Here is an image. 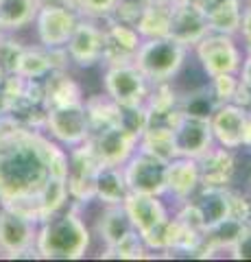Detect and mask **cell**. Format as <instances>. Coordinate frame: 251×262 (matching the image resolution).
<instances>
[{"label":"cell","mask_w":251,"mask_h":262,"mask_svg":"<svg viewBox=\"0 0 251 262\" xmlns=\"http://www.w3.org/2000/svg\"><path fill=\"white\" fill-rule=\"evenodd\" d=\"M37 225L35 221L0 203V253L7 258H35Z\"/></svg>","instance_id":"obj_8"},{"label":"cell","mask_w":251,"mask_h":262,"mask_svg":"<svg viewBox=\"0 0 251 262\" xmlns=\"http://www.w3.org/2000/svg\"><path fill=\"white\" fill-rule=\"evenodd\" d=\"M0 258H3V253H0Z\"/></svg>","instance_id":"obj_45"},{"label":"cell","mask_w":251,"mask_h":262,"mask_svg":"<svg viewBox=\"0 0 251 262\" xmlns=\"http://www.w3.org/2000/svg\"><path fill=\"white\" fill-rule=\"evenodd\" d=\"M87 118H90V127L92 131L107 127V125H116L118 122V103H114L107 94H94L83 98Z\"/></svg>","instance_id":"obj_32"},{"label":"cell","mask_w":251,"mask_h":262,"mask_svg":"<svg viewBox=\"0 0 251 262\" xmlns=\"http://www.w3.org/2000/svg\"><path fill=\"white\" fill-rule=\"evenodd\" d=\"M129 194V186L123 166H101L94 182V201L101 206H123Z\"/></svg>","instance_id":"obj_25"},{"label":"cell","mask_w":251,"mask_h":262,"mask_svg":"<svg viewBox=\"0 0 251 262\" xmlns=\"http://www.w3.org/2000/svg\"><path fill=\"white\" fill-rule=\"evenodd\" d=\"M138 149L153 155L157 160L171 162L177 155V146H175V138H173V127L171 125H149L142 131Z\"/></svg>","instance_id":"obj_29"},{"label":"cell","mask_w":251,"mask_h":262,"mask_svg":"<svg viewBox=\"0 0 251 262\" xmlns=\"http://www.w3.org/2000/svg\"><path fill=\"white\" fill-rule=\"evenodd\" d=\"M197 162L201 173V186L232 188V182L236 177V151L214 144Z\"/></svg>","instance_id":"obj_18"},{"label":"cell","mask_w":251,"mask_h":262,"mask_svg":"<svg viewBox=\"0 0 251 262\" xmlns=\"http://www.w3.org/2000/svg\"><path fill=\"white\" fill-rule=\"evenodd\" d=\"M171 7L173 0H149L142 3L140 15L133 27L142 35V39L149 37H168V22H171Z\"/></svg>","instance_id":"obj_27"},{"label":"cell","mask_w":251,"mask_h":262,"mask_svg":"<svg viewBox=\"0 0 251 262\" xmlns=\"http://www.w3.org/2000/svg\"><path fill=\"white\" fill-rule=\"evenodd\" d=\"M5 77H7V75H5V72H3V70H0V90H3V83H5Z\"/></svg>","instance_id":"obj_40"},{"label":"cell","mask_w":251,"mask_h":262,"mask_svg":"<svg viewBox=\"0 0 251 262\" xmlns=\"http://www.w3.org/2000/svg\"><path fill=\"white\" fill-rule=\"evenodd\" d=\"M103 27V57L101 63L114 66L133 61L138 48L142 44V35L138 33L133 24L120 22L116 18H107Z\"/></svg>","instance_id":"obj_14"},{"label":"cell","mask_w":251,"mask_h":262,"mask_svg":"<svg viewBox=\"0 0 251 262\" xmlns=\"http://www.w3.org/2000/svg\"><path fill=\"white\" fill-rule=\"evenodd\" d=\"M210 33L206 7L192 0H173L168 37L179 42L186 48H192L201 37Z\"/></svg>","instance_id":"obj_11"},{"label":"cell","mask_w":251,"mask_h":262,"mask_svg":"<svg viewBox=\"0 0 251 262\" xmlns=\"http://www.w3.org/2000/svg\"><path fill=\"white\" fill-rule=\"evenodd\" d=\"M192 53L208 79L216 75H238L242 57H245L240 42L234 35L212 31L192 46Z\"/></svg>","instance_id":"obj_4"},{"label":"cell","mask_w":251,"mask_h":262,"mask_svg":"<svg viewBox=\"0 0 251 262\" xmlns=\"http://www.w3.org/2000/svg\"><path fill=\"white\" fill-rule=\"evenodd\" d=\"M201 188L199 162L194 158H181L168 162L166 166V194L173 196L177 203L188 201L190 196Z\"/></svg>","instance_id":"obj_19"},{"label":"cell","mask_w":251,"mask_h":262,"mask_svg":"<svg viewBox=\"0 0 251 262\" xmlns=\"http://www.w3.org/2000/svg\"><path fill=\"white\" fill-rule=\"evenodd\" d=\"M238 79H240V83L245 85L247 90H251V51H247L245 57H242L240 70H238Z\"/></svg>","instance_id":"obj_38"},{"label":"cell","mask_w":251,"mask_h":262,"mask_svg":"<svg viewBox=\"0 0 251 262\" xmlns=\"http://www.w3.org/2000/svg\"><path fill=\"white\" fill-rule=\"evenodd\" d=\"M37 0H0V33H18L33 24Z\"/></svg>","instance_id":"obj_28"},{"label":"cell","mask_w":251,"mask_h":262,"mask_svg":"<svg viewBox=\"0 0 251 262\" xmlns=\"http://www.w3.org/2000/svg\"><path fill=\"white\" fill-rule=\"evenodd\" d=\"M142 3H149V0H142Z\"/></svg>","instance_id":"obj_43"},{"label":"cell","mask_w":251,"mask_h":262,"mask_svg":"<svg viewBox=\"0 0 251 262\" xmlns=\"http://www.w3.org/2000/svg\"><path fill=\"white\" fill-rule=\"evenodd\" d=\"M99 168H101V164L96 160L90 142H83L79 146L68 149L66 186H68L70 201L77 203L79 208H83L90 201H94V182H96Z\"/></svg>","instance_id":"obj_7"},{"label":"cell","mask_w":251,"mask_h":262,"mask_svg":"<svg viewBox=\"0 0 251 262\" xmlns=\"http://www.w3.org/2000/svg\"><path fill=\"white\" fill-rule=\"evenodd\" d=\"M68 55L63 48H46L42 44L37 46H24L20 63H18V75L24 79H44L48 72L68 68Z\"/></svg>","instance_id":"obj_20"},{"label":"cell","mask_w":251,"mask_h":262,"mask_svg":"<svg viewBox=\"0 0 251 262\" xmlns=\"http://www.w3.org/2000/svg\"><path fill=\"white\" fill-rule=\"evenodd\" d=\"M249 112H251V105H249Z\"/></svg>","instance_id":"obj_44"},{"label":"cell","mask_w":251,"mask_h":262,"mask_svg":"<svg viewBox=\"0 0 251 262\" xmlns=\"http://www.w3.org/2000/svg\"><path fill=\"white\" fill-rule=\"evenodd\" d=\"M166 166L168 162L157 160L138 149L123 164V173L127 179L129 192L166 196Z\"/></svg>","instance_id":"obj_9"},{"label":"cell","mask_w":251,"mask_h":262,"mask_svg":"<svg viewBox=\"0 0 251 262\" xmlns=\"http://www.w3.org/2000/svg\"><path fill=\"white\" fill-rule=\"evenodd\" d=\"M249 232V227L242 221L227 216L221 223H216L212 227H208L203 232V247L199 251V258L214 256L216 251H234L238 247V243L245 238V234Z\"/></svg>","instance_id":"obj_22"},{"label":"cell","mask_w":251,"mask_h":262,"mask_svg":"<svg viewBox=\"0 0 251 262\" xmlns=\"http://www.w3.org/2000/svg\"><path fill=\"white\" fill-rule=\"evenodd\" d=\"M44 85V98L48 107H57V105H72L83 103V90L79 81L68 72V68L53 70L42 79Z\"/></svg>","instance_id":"obj_23"},{"label":"cell","mask_w":251,"mask_h":262,"mask_svg":"<svg viewBox=\"0 0 251 262\" xmlns=\"http://www.w3.org/2000/svg\"><path fill=\"white\" fill-rule=\"evenodd\" d=\"M92 245V232L81 216V208L68 201L66 208L37 225L35 258L81 260Z\"/></svg>","instance_id":"obj_2"},{"label":"cell","mask_w":251,"mask_h":262,"mask_svg":"<svg viewBox=\"0 0 251 262\" xmlns=\"http://www.w3.org/2000/svg\"><path fill=\"white\" fill-rule=\"evenodd\" d=\"M77 11L92 20H107L116 11L120 0H75Z\"/></svg>","instance_id":"obj_36"},{"label":"cell","mask_w":251,"mask_h":262,"mask_svg":"<svg viewBox=\"0 0 251 262\" xmlns=\"http://www.w3.org/2000/svg\"><path fill=\"white\" fill-rule=\"evenodd\" d=\"M238 85H240L238 75H216V77L208 79V88H210V92H212V96L218 101V105L234 103Z\"/></svg>","instance_id":"obj_35"},{"label":"cell","mask_w":251,"mask_h":262,"mask_svg":"<svg viewBox=\"0 0 251 262\" xmlns=\"http://www.w3.org/2000/svg\"><path fill=\"white\" fill-rule=\"evenodd\" d=\"M249 120V110L236 103H221L210 116V129L214 136V144L238 151L245 142V129Z\"/></svg>","instance_id":"obj_16"},{"label":"cell","mask_w":251,"mask_h":262,"mask_svg":"<svg viewBox=\"0 0 251 262\" xmlns=\"http://www.w3.org/2000/svg\"><path fill=\"white\" fill-rule=\"evenodd\" d=\"M188 201H190L192 210L197 212L199 223L203 225V229L221 223L223 219L232 216L230 188H208V186H201Z\"/></svg>","instance_id":"obj_21"},{"label":"cell","mask_w":251,"mask_h":262,"mask_svg":"<svg viewBox=\"0 0 251 262\" xmlns=\"http://www.w3.org/2000/svg\"><path fill=\"white\" fill-rule=\"evenodd\" d=\"M24 44L13 37V33H0V70L5 75H13L18 70Z\"/></svg>","instance_id":"obj_34"},{"label":"cell","mask_w":251,"mask_h":262,"mask_svg":"<svg viewBox=\"0 0 251 262\" xmlns=\"http://www.w3.org/2000/svg\"><path fill=\"white\" fill-rule=\"evenodd\" d=\"M94 232L99 236V241L105 245V249H107V247L118 245L120 241H125L135 229H133L123 206H103L101 214L96 216Z\"/></svg>","instance_id":"obj_24"},{"label":"cell","mask_w":251,"mask_h":262,"mask_svg":"<svg viewBox=\"0 0 251 262\" xmlns=\"http://www.w3.org/2000/svg\"><path fill=\"white\" fill-rule=\"evenodd\" d=\"M171 127H173L177 153L181 158L199 160L210 146H214V136H212V129H210V120L206 118H194V116L179 112Z\"/></svg>","instance_id":"obj_17"},{"label":"cell","mask_w":251,"mask_h":262,"mask_svg":"<svg viewBox=\"0 0 251 262\" xmlns=\"http://www.w3.org/2000/svg\"><path fill=\"white\" fill-rule=\"evenodd\" d=\"M68 175V149L44 129L0 114V203L33 196L51 177Z\"/></svg>","instance_id":"obj_1"},{"label":"cell","mask_w":251,"mask_h":262,"mask_svg":"<svg viewBox=\"0 0 251 262\" xmlns=\"http://www.w3.org/2000/svg\"><path fill=\"white\" fill-rule=\"evenodd\" d=\"M39 7H68V9H77L75 0H37Z\"/></svg>","instance_id":"obj_39"},{"label":"cell","mask_w":251,"mask_h":262,"mask_svg":"<svg viewBox=\"0 0 251 262\" xmlns=\"http://www.w3.org/2000/svg\"><path fill=\"white\" fill-rule=\"evenodd\" d=\"M123 208L127 212L129 221H131L133 229L142 236V241L149 238L153 232H157V229L171 219V212L164 206L162 196H155V194L129 192Z\"/></svg>","instance_id":"obj_15"},{"label":"cell","mask_w":251,"mask_h":262,"mask_svg":"<svg viewBox=\"0 0 251 262\" xmlns=\"http://www.w3.org/2000/svg\"><path fill=\"white\" fill-rule=\"evenodd\" d=\"M245 7H249V9H251V0H247V5Z\"/></svg>","instance_id":"obj_41"},{"label":"cell","mask_w":251,"mask_h":262,"mask_svg":"<svg viewBox=\"0 0 251 262\" xmlns=\"http://www.w3.org/2000/svg\"><path fill=\"white\" fill-rule=\"evenodd\" d=\"M249 190H251V182H249Z\"/></svg>","instance_id":"obj_42"},{"label":"cell","mask_w":251,"mask_h":262,"mask_svg":"<svg viewBox=\"0 0 251 262\" xmlns=\"http://www.w3.org/2000/svg\"><path fill=\"white\" fill-rule=\"evenodd\" d=\"M81 13L68 7H39L33 20L37 44L46 48H66Z\"/></svg>","instance_id":"obj_12"},{"label":"cell","mask_w":251,"mask_h":262,"mask_svg":"<svg viewBox=\"0 0 251 262\" xmlns=\"http://www.w3.org/2000/svg\"><path fill=\"white\" fill-rule=\"evenodd\" d=\"M87 142H90L101 166H123L138 151L140 138L116 122V125H107V127L92 131Z\"/></svg>","instance_id":"obj_10"},{"label":"cell","mask_w":251,"mask_h":262,"mask_svg":"<svg viewBox=\"0 0 251 262\" xmlns=\"http://www.w3.org/2000/svg\"><path fill=\"white\" fill-rule=\"evenodd\" d=\"M35 201H37V212H39V223L46 221L48 216H53L55 212H59L61 208H66L70 201L66 177H51L39 188V192L35 194Z\"/></svg>","instance_id":"obj_30"},{"label":"cell","mask_w":251,"mask_h":262,"mask_svg":"<svg viewBox=\"0 0 251 262\" xmlns=\"http://www.w3.org/2000/svg\"><path fill=\"white\" fill-rule=\"evenodd\" d=\"M44 131L53 138L63 149H72L87 142L92 134L90 118H87L83 103L72 105H57V107H48Z\"/></svg>","instance_id":"obj_5"},{"label":"cell","mask_w":251,"mask_h":262,"mask_svg":"<svg viewBox=\"0 0 251 262\" xmlns=\"http://www.w3.org/2000/svg\"><path fill=\"white\" fill-rule=\"evenodd\" d=\"M245 3L242 0H210L206 5L208 27L212 33H225V35H238Z\"/></svg>","instance_id":"obj_26"},{"label":"cell","mask_w":251,"mask_h":262,"mask_svg":"<svg viewBox=\"0 0 251 262\" xmlns=\"http://www.w3.org/2000/svg\"><path fill=\"white\" fill-rule=\"evenodd\" d=\"M63 51L68 55V61L79 66V68H92V66L101 63L103 27H99L96 20L81 15Z\"/></svg>","instance_id":"obj_13"},{"label":"cell","mask_w":251,"mask_h":262,"mask_svg":"<svg viewBox=\"0 0 251 262\" xmlns=\"http://www.w3.org/2000/svg\"><path fill=\"white\" fill-rule=\"evenodd\" d=\"M188 51L190 48L181 46L171 37H149L142 39L133 63L151 83H166L184 70Z\"/></svg>","instance_id":"obj_3"},{"label":"cell","mask_w":251,"mask_h":262,"mask_svg":"<svg viewBox=\"0 0 251 262\" xmlns=\"http://www.w3.org/2000/svg\"><path fill=\"white\" fill-rule=\"evenodd\" d=\"M149 247L147 243L142 241V236L138 232H131L125 241H120L114 247H107L103 249L101 258H116V260H142V258H149Z\"/></svg>","instance_id":"obj_33"},{"label":"cell","mask_w":251,"mask_h":262,"mask_svg":"<svg viewBox=\"0 0 251 262\" xmlns=\"http://www.w3.org/2000/svg\"><path fill=\"white\" fill-rule=\"evenodd\" d=\"M216 107H218V101L212 96V92H210L208 83L194 88V90H188V92H179V112L181 114L210 120V116L214 114Z\"/></svg>","instance_id":"obj_31"},{"label":"cell","mask_w":251,"mask_h":262,"mask_svg":"<svg viewBox=\"0 0 251 262\" xmlns=\"http://www.w3.org/2000/svg\"><path fill=\"white\" fill-rule=\"evenodd\" d=\"M242 48H245V53L251 51V9L245 7V11H242V20H240V29H238V35Z\"/></svg>","instance_id":"obj_37"},{"label":"cell","mask_w":251,"mask_h":262,"mask_svg":"<svg viewBox=\"0 0 251 262\" xmlns=\"http://www.w3.org/2000/svg\"><path fill=\"white\" fill-rule=\"evenodd\" d=\"M151 81L138 70L133 61L105 66L103 92L118 105H142L151 92Z\"/></svg>","instance_id":"obj_6"}]
</instances>
